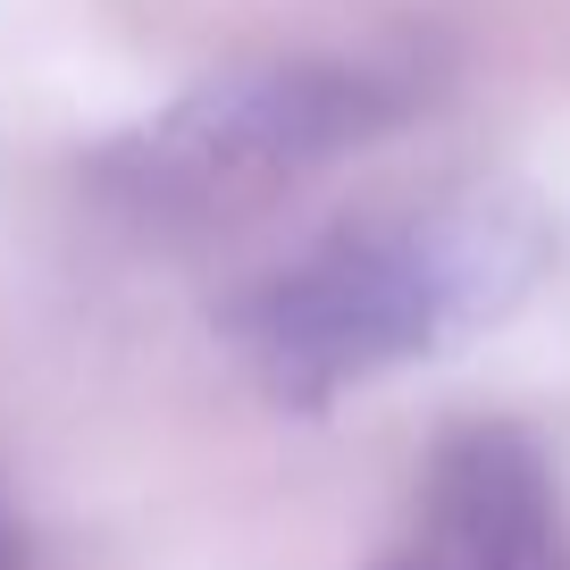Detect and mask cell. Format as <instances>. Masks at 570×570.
Listing matches in <instances>:
<instances>
[{
  "instance_id": "1",
  "label": "cell",
  "mask_w": 570,
  "mask_h": 570,
  "mask_svg": "<svg viewBox=\"0 0 570 570\" xmlns=\"http://www.w3.org/2000/svg\"><path fill=\"white\" fill-rule=\"evenodd\" d=\"M546 268V218L520 194H428L344 218L218 311L227 353L285 411H327L411 361L512 320Z\"/></svg>"
},
{
  "instance_id": "2",
  "label": "cell",
  "mask_w": 570,
  "mask_h": 570,
  "mask_svg": "<svg viewBox=\"0 0 570 570\" xmlns=\"http://www.w3.org/2000/svg\"><path fill=\"white\" fill-rule=\"evenodd\" d=\"M428 101L420 59L294 51L202 76L92 160V194L135 227H218L353 160Z\"/></svg>"
},
{
  "instance_id": "3",
  "label": "cell",
  "mask_w": 570,
  "mask_h": 570,
  "mask_svg": "<svg viewBox=\"0 0 570 570\" xmlns=\"http://www.w3.org/2000/svg\"><path fill=\"white\" fill-rule=\"evenodd\" d=\"M377 570H570L553 462L512 420H462L420 470L403 546Z\"/></svg>"
},
{
  "instance_id": "4",
  "label": "cell",
  "mask_w": 570,
  "mask_h": 570,
  "mask_svg": "<svg viewBox=\"0 0 570 570\" xmlns=\"http://www.w3.org/2000/svg\"><path fill=\"white\" fill-rule=\"evenodd\" d=\"M0 570H26V529L9 512V495H0Z\"/></svg>"
}]
</instances>
